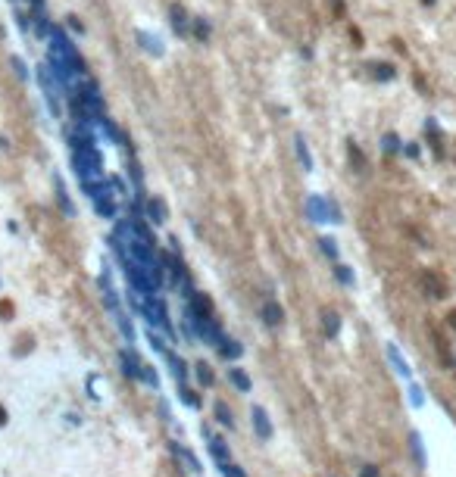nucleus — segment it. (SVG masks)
Listing matches in <instances>:
<instances>
[{
	"label": "nucleus",
	"mask_w": 456,
	"mask_h": 477,
	"mask_svg": "<svg viewBox=\"0 0 456 477\" xmlns=\"http://www.w3.org/2000/svg\"><path fill=\"white\" fill-rule=\"evenodd\" d=\"M129 297H131V303H135L138 312L147 318V325L159 328L163 334H169V337L176 340V328H172V321H169V309H166V303H163V297H159V293H135V291H131Z\"/></svg>",
	"instance_id": "obj_1"
},
{
	"label": "nucleus",
	"mask_w": 456,
	"mask_h": 477,
	"mask_svg": "<svg viewBox=\"0 0 456 477\" xmlns=\"http://www.w3.org/2000/svg\"><path fill=\"white\" fill-rule=\"evenodd\" d=\"M200 434L206 436V446H210L213 459H216L219 465H228V462H231V455H228V443H225L219 434H213V427H210V425H204V427H200Z\"/></svg>",
	"instance_id": "obj_2"
},
{
	"label": "nucleus",
	"mask_w": 456,
	"mask_h": 477,
	"mask_svg": "<svg viewBox=\"0 0 456 477\" xmlns=\"http://www.w3.org/2000/svg\"><path fill=\"white\" fill-rule=\"evenodd\" d=\"M422 287L432 293V300H444L447 297V281L441 278L434 268H425V272H422Z\"/></svg>",
	"instance_id": "obj_3"
},
{
	"label": "nucleus",
	"mask_w": 456,
	"mask_h": 477,
	"mask_svg": "<svg viewBox=\"0 0 456 477\" xmlns=\"http://www.w3.org/2000/svg\"><path fill=\"white\" fill-rule=\"evenodd\" d=\"M119 365H122V374L125 378H131V381H138L141 378V368H144V362L135 355V349H119Z\"/></svg>",
	"instance_id": "obj_4"
},
{
	"label": "nucleus",
	"mask_w": 456,
	"mask_h": 477,
	"mask_svg": "<svg viewBox=\"0 0 456 477\" xmlns=\"http://www.w3.org/2000/svg\"><path fill=\"white\" fill-rule=\"evenodd\" d=\"M250 421H253V431H257L259 440H272V421H269V415H266L263 406H253Z\"/></svg>",
	"instance_id": "obj_5"
},
{
	"label": "nucleus",
	"mask_w": 456,
	"mask_h": 477,
	"mask_svg": "<svg viewBox=\"0 0 456 477\" xmlns=\"http://www.w3.org/2000/svg\"><path fill=\"white\" fill-rule=\"evenodd\" d=\"M432 337H434V349H438V355H441V362H444V368H456V359H453V353H450V346H447V340L441 337V331L438 328H432Z\"/></svg>",
	"instance_id": "obj_6"
},
{
	"label": "nucleus",
	"mask_w": 456,
	"mask_h": 477,
	"mask_svg": "<svg viewBox=\"0 0 456 477\" xmlns=\"http://www.w3.org/2000/svg\"><path fill=\"white\" fill-rule=\"evenodd\" d=\"M259 315H263L266 328H278V325H281V318H285V312H281V306L275 303V300H266L263 309H259Z\"/></svg>",
	"instance_id": "obj_7"
},
{
	"label": "nucleus",
	"mask_w": 456,
	"mask_h": 477,
	"mask_svg": "<svg viewBox=\"0 0 456 477\" xmlns=\"http://www.w3.org/2000/svg\"><path fill=\"white\" fill-rule=\"evenodd\" d=\"M144 210H147V219L153 221V225H163L166 221V206L159 197H147L144 200Z\"/></svg>",
	"instance_id": "obj_8"
},
{
	"label": "nucleus",
	"mask_w": 456,
	"mask_h": 477,
	"mask_svg": "<svg viewBox=\"0 0 456 477\" xmlns=\"http://www.w3.org/2000/svg\"><path fill=\"white\" fill-rule=\"evenodd\" d=\"M163 359L169 362V368H172V374H176V381H178V384H185V381H187V365H185V359H182V355H176V353H172V349H166V353H163Z\"/></svg>",
	"instance_id": "obj_9"
},
{
	"label": "nucleus",
	"mask_w": 456,
	"mask_h": 477,
	"mask_svg": "<svg viewBox=\"0 0 456 477\" xmlns=\"http://www.w3.org/2000/svg\"><path fill=\"white\" fill-rule=\"evenodd\" d=\"M169 449H172V455H176L178 462H185V468H187V471H194V474L200 471V462L194 459V453H187V449L182 446V443H169Z\"/></svg>",
	"instance_id": "obj_10"
},
{
	"label": "nucleus",
	"mask_w": 456,
	"mask_h": 477,
	"mask_svg": "<svg viewBox=\"0 0 456 477\" xmlns=\"http://www.w3.org/2000/svg\"><path fill=\"white\" fill-rule=\"evenodd\" d=\"M228 384H231L238 393H250V387H253L244 368H228Z\"/></svg>",
	"instance_id": "obj_11"
},
{
	"label": "nucleus",
	"mask_w": 456,
	"mask_h": 477,
	"mask_svg": "<svg viewBox=\"0 0 456 477\" xmlns=\"http://www.w3.org/2000/svg\"><path fill=\"white\" fill-rule=\"evenodd\" d=\"M241 353H244V346H241L234 337H222V340H219V355H222L225 362L241 359Z\"/></svg>",
	"instance_id": "obj_12"
},
{
	"label": "nucleus",
	"mask_w": 456,
	"mask_h": 477,
	"mask_svg": "<svg viewBox=\"0 0 456 477\" xmlns=\"http://www.w3.org/2000/svg\"><path fill=\"white\" fill-rule=\"evenodd\" d=\"M366 69H369V75L378 78V82H391V78L397 75V69H394L391 63H369Z\"/></svg>",
	"instance_id": "obj_13"
},
{
	"label": "nucleus",
	"mask_w": 456,
	"mask_h": 477,
	"mask_svg": "<svg viewBox=\"0 0 456 477\" xmlns=\"http://www.w3.org/2000/svg\"><path fill=\"white\" fill-rule=\"evenodd\" d=\"M425 131L432 134V147H434V156H444V138H441V129H438V122H434V119H428L425 122Z\"/></svg>",
	"instance_id": "obj_14"
},
{
	"label": "nucleus",
	"mask_w": 456,
	"mask_h": 477,
	"mask_svg": "<svg viewBox=\"0 0 456 477\" xmlns=\"http://www.w3.org/2000/svg\"><path fill=\"white\" fill-rule=\"evenodd\" d=\"M338 331H341L338 312H322V334H325V337H338Z\"/></svg>",
	"instance_id": "obj_15"
},
{
	"label": "nucleus",
	"mask_w": 456,
	"mask_h": 477,
	"mask_svg": "<svg viewBox=\"0 0 456 477\" xmlns=\"http://www.w3.org/2000/svg\"><path fill=\"white\" fill-rule=\"evenodd\" d=\"M172 29L178 31V35H187L191 31V25H187V13L182 6H172Z\"/></svg>",
	"instance_id": "obj_16"
},
{
	"label": "nucleus",
	"mask_w": 456,
	"mask_h": 477,
	"mask_svg": "<svg viewBox=\"0 0 456 477\" xmlns=\"http://www.w3.org/2000/svg\"><path fill=\"white\" fill-rule=\"evenodd\" d=\"M194 378H197L204 387H213V384H216V374L210 372V365H206V362H197V365H194Z\"/></svg>",
	"instance_id": "obj_17"
},
{
	"label": "nucleus",
	"mask_w": 456,
	"mask_h": 477,
	"mask_svg": "<svg viewBox=\"0 0 456 477\" xmlns=\"http://www.w3.org/2000/svg\"><path fill=\"white\" fill-rule=\"evenodd\" d=\"M213 412H216V421L222 427H228V431H231L234 427V418H231V409L225 406V402H216V406H213Z\"/></svg>",
	"instance_id": "obj_18"
},
{
	"label": "nucleus",
	"mask_w": 456,
	"mask_h": 477,
	"mask_svg": "<svg viewBox=\"0 0 456 477\" xmlns=\"http://www.w3.org/2000/svg\"><path fill=\"white\" fill-rule=\"evenodd\" d=\"M347 153H350V163H353V169H357L359 175H363V172H366V156H363V150H359V147L350 140V144H347Z\"/></svg>",
	"instance_id": "obj_19"
},
{
	"label": "nucleus",
	"mask_w": 456,
	"mask_h": 477,
	"mask_svg": "<svg viewBox=\"0 0 456 477\" xmlns=\"http://www.w3.org/2000/svg\"><path fill=\"white\" fill-rule=\"evenodd\" d=\"M387 359L394 362V368H397V374H404V378H410V365H406V359H400L397 346H387Z\"/></svg>",
	"instance_id": "obj_20"
},
{
	"label": "nucleus",
	"mask_w": 456,
	"mask_h": 477,
	"mask_svg": "<svg viewBox=\"0 0 456 477\" xmlns=\"http://www.w3.org/2000/svg\"><path fill=\"white\" fill-rule=\"evenodd\" d=\"M410 449H413V455H415V465L419 468H425V455H422V436L419 434H410Z\"/></svg>",
	"instance_id": "obj_21"
},
{
	"label": "nucleus",
	"mask_w": 456,
	"mask_h": 477,
	"mask_svg": "<svg viewBox=\"0 0 456 477\" xmlns=\"http://www.w3.org/2000/svg\"><path fill=\"white\" fill-rule=\"evenodd\" d=\"M334 278H338L344 287H353V281H357V278H353V268L341 265V262H338V265H334Z\"/></svg>",
	"instance_id": "obj_22"
},
{
	"label": "nucleus",
	"mask_w": 456,
	"mask_h": 477,
	"mask_svg": "<svg viewBox=\"0 0 456 477\" xmlns=\"http://www.w3.org/2000/svg\"><path fill=\"white\" fill-rule=\"evenodd\" d=\"M57 200H59V206H63L66 216H72V212H76V210H72V203H69V193H66V187H63V181H59V178H57Z\"/></svg>",
	"instance_id": "obj_23"
},
{
	"label": "nucleus",
	"mask_w": 456,
	"mask_h": 477,
	"mask_svg": "<svg viewBox=\"0 0 456 477\" xmlns=\"http://www.w3.org/2000/svg\"><path fill=\"white\" fill-rule=\"evenodd\" d=\"M297 156H300V163H304V169L310 172L313 169V156H310V150H306V140L304 138H297Z\"/></svg>",
	"instance_id": "obj_24"
},
{
	"label": "nucleus",
	"mask_w": 456,
	"mask_h": 477,
	"mask_svg": "<svg viewBox=\"0 0 456 477\" xmlns=\"http://www.w3.org/2000/svg\"><path fill=\"white\" fill-rule=\"evenodd\" d=\"M138 381H144V384H147V387H153V390H157V387H159V378H157V372H153L150 365H144V368H141V378H138Z\"/></svg>",
	"instance_id": "obj_25"
},
{
	"label": "nucleus",
	"mask_w": 456,
	"mask_h": 477,
	"mask_svg": "<svg viewBox=\"0 0 456 477\" xmlns=\"http://www.w3.org/2000/svg\"><path fill=\"white\" fill-rule=\"evenodd\" d=\"M381 150H385L387 156H394V153L400 150V140H397V134H385V140H381Z\"/></svg>",
	"instance_id": "obj_26"
},
{
	"label": "nucleus",
	"mask_w": 456,
	"mask_h": 477,
	"mask_svg": "<svg viewBox=\"0 0 456 477\" xmlns=\"http://www.w3.org/2000/svg\"><path fill=\"white\" fill-rule=\"evenodd\" d=\"M319 244H322V253H325L328 259H332V262H338V247H334V240H332V237H322Z\"/></svg>",
	"instance_id": "obj_27"
},
{
	"label": "nucleus",
	"mask_w": 456,
	"mask_h": 477,
	"mask_svg": "<svg viewBox=\"0 0 456 477\" xmlns=\"http://www.w3.org/2000/svg\"><path fill=\"white\" fill-rule=\"evenodd\" d=\"M141 41H144V50H150V53H163V47H159V41L157 38H150V35H144V31H141Z\"/></svg>",
	"instance_id": "obj_28"
},
{
	"label": "nucleus",
	"mask_w": 456,
	"mask_h": 477,
	"mask_svg": "<svg viewBox=\"0 0 456 477\" xmlns=\"http://www.w3.org/2000/svg\"><path fill=\"white\" fill-rule=\"evenodd\" d=\"M194 35H197L200 41H206V38H210V25H206L204 19H194Z\"/></svg>",
	"instance_id": "obj_29"
},
{
	"label": "nucleus",
	"mask_w": 456,
	"mask_h": 477,
	"mask_svg": "<svg viewBox=\"0 0 456 477\" xmlns=\"http://www.w3.org/2000/svg\"><path fill=\"white\" fill-rule=\"evenodd\" d=\"M219 468H222V477H247L238 465H234V462H228V465H219Z\"/></svg>",
	"instance_id": "obj_30"
},
{
	"label": "nucleus",
	"mask_w": 456,
	"mask_h": 477,
	"mask_svg": "<svg viewBox=\"0 0 456 477\" xmlns=\"http://www.w3.org/2000/svg\"><path fill=\"white\" fill-rule=\"evenodd\" d=\"M359 477H381V474H378V468L375 465H363L359 468Z\"/></svg>",
	"instance_id": "obj_31"
},
{
	"label": "nucleus",
	"mask_w": 456,
	"mask_h": 477,
	"mask_svg": "<svg viewBox=\"0 0 456 477\" xmlns=\"http://www.w3.org/2000/svg\"><path fill=\"white\" fill-rule=\"evenodd\" d=\"M10 315H13V306L10 303H0V318L10 321Z\"/></svg>",
	"instance_id": "obj_32"
},
{
	"label": "nucleus",
	"mask_w": 456,
	"mask_h": 477,
	"mask_svg": "<svg viewBox=\"0 0 456 477\" xmlns=\"http://www.w3.org/2000/svg\"><path fill=\"white\" fill-rule=\"evenodd\" d=\"M447 325H450V331L456 334V309H450V312H447Z\"/></svg>",
	"instance_id": "obj_33"
},
{
	"label": "nucleus",
	"mask_w": 456,
	"mask_h": 477,
	"mask_svg": "<svg viewBox=\"0 0 456 477\" xmlns=\"http://www.w3.org/2000/svg\"><path fill=\"white\" fill-rule=\"evenodd\" d=\"M332 6H334V16H344V0H332Z\"/></svg>",
	"instance_id": "obj_34"
},
{
	"label": "nucleus",
	"mask_w": 456,
	"mask_h": 477,
	"mask_svg": "<svg viewBox=\"0 0 456 477\" xmlns=\"http://www.w3.org/2000/svg\"><path fill=\"white\" fill-rule=\"evenodd\" d=\"M3 425H6V409L0 406V427H3Z\"/></svg>",
	"instance_id": "obj_35"
},
{
	"label": "nucleus",
	"mask_w": 456,
	"mask_h": 477,
	"mask_svg": "<svg viewBox=\"0 0 456 477\" xmlns=\"http://www.w3.org/2000/svg\"><path fill=\"white\" fill-rule=\"evenodd\" d=\"M422 3H425V6H432V3H434V0H422Z\"/></svg>",
	"instance_id": "obj_36"
}]
</instances>
